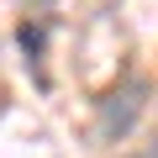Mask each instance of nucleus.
Segmentation results:
<instances>
[{
  "mask_svg": "<svg viewBox=\"0 0 158 158\" xmlns=\"http://www.w3.org/2000/svg\"><path fill=\"white\" fill-rule=\"evenodd\" d=\"M132 158H158V142H148V148H137Z\"/></svg>",
  "mask_w": 158,
  "mask_h": 158,
  "instance_id": "obj_3",
  "label": "nucleus"
},
{
  "mask_svg": "<svg viewBox=\"0 0 158 158\" xmlns=\"http://www.w3.org/2000/svg\"><path fill=\"white\" fill-rule=\"evenodd\" d=\"M148 95H153V85H148L142 74L111 85V90L100 95V106H95V132H100V142H121V137H132V127H137L142 111H148Z\"/></svg>",
  "mask_w": 158,
  "mask_h": 158,
  "instance_id": "obj_1",
  "label": "nucleus"
},
{
  "mask_svg": "<svg viewBox=\"0 0 158 158\" xmlns=\"http://www.w3.org/2000/svg\"><path fill=\"white\" fill-rule=\"evenodd\" d=\"M16 42H21L27 63H37V58H42V42H48V27H42V21H21V27H16Z\"/></svg>",
  "mask_w": 158,
  "mask_h": 158,
  "instance_id": "obj_2",
  "label": "nucleus"
}]
</instances>
